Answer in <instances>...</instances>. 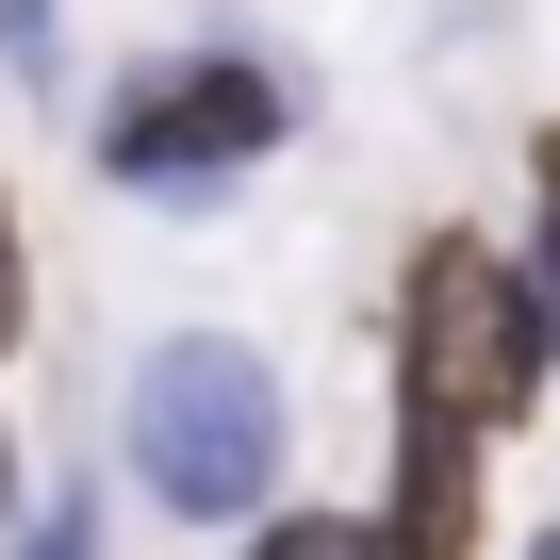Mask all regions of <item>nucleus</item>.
I'll return each mask as SVG.
<instances>
[{"label":"nucleus","mask_w":560,"mask_h":560,"mask_svg":"<svg viewBox=\"0 0 560 560\" xmlns=\"http://www.w3.org/2000/svg\"><path fill=\"white\" fill-rule=\"evenodd\" d=\"M396 560H462L478 544V429L462 412H396Z\"/></svg>","instance_id":"obj_4"},{"label":"nucleus","mask_w":560,"mask_h":560,"mask_svg":"<svg viewBox=\"0 0 560 560\" xmlns=\"http://www.w3.org/2000/svg\"><path fill=\"white\" fill-rule=\"evenodd\" d=\"M527 560H560V544H527Z\"/></svg>","instance_id":"obj_10"},{"label":"nucleus","mask_w":560,"mask_h":560,"mask_svg":"<svg viewBox=\"0 0 560 560\" xmlns=\"http://www.w3.org/2000/svg\"><path fill=\"white\" fill-rule=\"evenodd\" d=\"M247 560H396V527L380 511H280V527H247Z\"/></svg>","instance_id":"obj_5"},{"label":"nucleus","mask_w":560,"mask_h":560,"mask_svg":"<svg viewBox=\"0 0 560 560\" xmlns=\"http://www.w3.org/2000/svg\"><path fill=\"white\" fill-rule=\"evenodd\" d=\"M527 182H544V247H527V264H544V298H560V132L527 149Z\"/></svg>","instance_id":"obj_6"},{"label":"nucleus","mask_w":560,"mask_h":560,"mask_svg":"<svg viewBox=\"0 0 560 560\" xmlns=\"http://www.w3.org/2000/svg\"><path fill=\"white\" fill-rule=\"evenodd\" d=\"M132 478L165 511H198V527L264 511V478H280V380H264V347H231V330L149 347L132 363Z\"/></svg>","instance_id":"obj_2"},{"label":"nucleus","mask_w":560,"mask_h":560,"mask_svg":"<svg viewBox=\"0 0 560 560\" xmlns=\"http://www.w3.org/2000/svg\"><path fill=\"white\" fill-rule=\"evenodd\" d=\"M544 363H560V298L511 280L478 231H429L412 247V298H396V396L412 412H462V429H527L544 412Z\"/></svg>","instance_id":"obj_1"},{"label":"nucleus","mask_w":560,"mask_h":560,"mask_svg":"<svg viewBox=\"0 0 560 560\" xmlns=\"http://www.w3.org/2000/svg\"><path fill=\"white\" fill-rule=\"evenodd\" d=\"M34 330V280H18V198H0V347Z\"/></svg>","instance_id":"obj_7"},{"label":"nucleus","mask_w":560,"mask_h":560,"mask_svg":"<svg viewBox=\"0 0 560 560\" xmlns=\"http://www.w3.org/2000/svg\"><path fill=\"white\" fill-rule=\"evenodd\" d=\"M264 149H280V83L231 67V50H214V67H149V83L100 116V165H116L132 198H214V182H247Z\"/></svg>","instance_id":"obj_3"},{"label":"nucleus","mask_w":560,"mask_h":560,"mask_svg":"<svg viewBox=\"0 0 560 560\" xmlns=\"http://www.w3.org/2000/svg\"><path fill=\"white\" fill-rule=\"evenodd\" d=\"M18 560H83V511H50V527H34V544H18Z\"/></svg>","instance_id":"obj_9"},{"label":"nucleus","mask_w":560,"mask_h":560,"mask_svg":"<svg viewBox=\"0 0 560 560\" xmlns=\"http://www.w3.org/2000/svg\"><path fill=\"white\" fill-rule=\"evenodd\" d=\"M0 50H18V67H50V0H0Z\"/></svg>","instance_id":"obj_8"}]
</instances>
